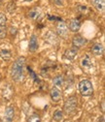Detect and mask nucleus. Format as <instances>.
<instances>
[{"instance_id": "1", "label": "nucleus", "mask_w": 105, "mask_h": 122, "mask_svg": "<svg viewBox=\"0 0 105 122\" xmlns=\"http://www.w3.org/2000/svg\"><path fill=\"white\" fill-rule=\"evenodd\" d=\"M25 66V58L19 57L12 65L11 68V77L15 81H21L23 79V71Z\"/></svg>"}, {"instance_id": "2", "label": "nucleus", "mask_w": 105, "mask_h": 122, "mask_svg": "<svg viewBox=\"0 0 105 122\" xmlns=\"http://www.w3.org/2000/svg\"><path fill=\"white\" fill-rule=\"evenodd\" d=\"M78 107V99L76 96H70L64 103V112L68 114H71L76 112Z\"/></svg>"}, {"instance_id": "3", "label": "nucleus", "mask_w": 105, "mask_h": 122, "mask_svg": "<svg viewBox=\"0 0 105 122\" xmlns=\"http://www.w3.org/2000/svg\"><path fill=\"white\" fill-rule=\"evenodd\" d=\"M79 91L83 96H91L94 93V87L88 80H83L79 83Z\"/></svg>"}, {"instance_id": "4", "label": "nucleus", "mask_w": 105, "mask_h": 122, "mask_svg": "<svg viewBox=\"0 0 105 122\" xmlns=\"http://www.w3.org/2000/svg\"><path fill=\"white\" fill-rule=\"evenodd\" d=\"M68 31H69V29H68V26L66 25V23L63 22L62 20L59 21L57 26H56L57 35L61 38H62V39H66L67 36H68Z\"/></svg>"}, {"instance_id": "5", "label": "nucleus", "mask_w": 105, "mask_h": 122, "mask_svg": "<svg viewBox=\"0 0 105 122\" xmlns=\"http://www.w3.org/2000/svg\"><path fill=\"white\" fill-rule=\"evenodd\" d=\"M87 43V40L85 38H83L81 35H75L73 37V40H72V45L74 48L76 49H80L82 48L83 46H85V44Z\"/></svg>"}, {"instance_id": "6", "label": "nucleus", "mask_w": 105, "mask_h": 122, "mask_svg": "<svg viewBox=\"0 0 105 122\" xmlns=\"http://www.w3.org/2000/svg\"><path fill=\"white\" fill-rule=\"evenodd\" d=\"M50 95H51L52 101L55 102V103L59 102V101H61V90H59L58 88H56V87H53L51 89Z\"/></svg>"}, {"instance_id": "7", "label": "nucleus", "mask_w": 105, "mask_h": 122, "mask_svg": "<svg viewBox=\"0 0 105 122\" xmlns=\"http://www.w3.org/2000/svg\"><path fill=\"white\" fill-rule=\"evenodd\" d=\"M14 116H15V112L12 107H8L5 110V114H4V118L3 121L4 122H13L14 120Z\"/></svg>"}, {"instance_id": "8", "label": "nucleus", "mask_w": 105, "mask_h": 122, "mask_svg": "<svg viewBox=\"0 0 105 122\" xmlns=\"http://www.w3.org/2000/svg\"><path fill=\"white\" fill-rule=\"evenodd\" d=\"M81 27V21L77 19H72L69 21V25H68V29H70V31L72 32H77L79 31V29Z\"/></svg>"}, {"instance_id": "9", "label": "nucleus", "mask_w": 105, "mask_h": 122, "mask_svg": "<svg viewBox=\"0 0 105 122\" xmlns=\"http://www.w3.org/2000/svg\"><path fill=\"white\" fill-rule=\"evenodd\" d=\"M77 52H78V49H76V48L73 47V48L68 49V50L65 51V52H64V57L67 58L68 60H72V59H74L75 57H76Z\"/></svg>"}, {"instance_id": "10", "label": "nucleus", "mask_w": 105, "mask_h": 122, "mask_svg": "<svg viewBox=\"0 0 105 122\" xmlns=\"http://www.w3.org/2000/svg\"><path fill=\"white\" fill-rule=\"evenodd\" d=\"M38 49V41H37V37L36 35H32L29 41V51H35Z\"/></svg>"}, {"instance_id": "11", "label": "nucleus", "mask_w": 105, "mask_h": 122, "mask_svg": "<svg viewBox=\"0 0 105 122\" xmlns=\"http://www.w3.org/2000/svg\"><path fill=\"white\" fill-rule=\"evenodd\" d=\"M45 40H46L48 43L52 44V45H55V44L57 43V37H56V35H55L54 32H52V31H49V32L46 34V36H45Z\"/></svg>"}, {"instance_id": "12", "label": "nucleus", "mask_w": 105, "mask_h": 122, "mask_svg": "<svg viewBox=\"0 0 105 122\" xmlns=\"http://www.w3.org/2000/svg\"><path fill=\"white\" fill-rule=\"evenodd\" d=\"M92 51L94 55H102L104 52V47L101 44H95L92 48Z\"/></svg>"}, {"instance_id": "13", "label": "nucleus", "mask_w": 105, "mask_h": 122, "mask_svg": "<svg viewBox=\"0 0 105 122\" xmlns=\"http://www.w3.org/2000/svg\"><path fill=\"white\" fill-rule=\"evenodd\" d=\"M92 4L99 11H104L105 7V0H91Z\"/></svg>"}, {"instance_id": "14", "label": "nucleus", "mask_w": 105, "mask_h": 122, "mask_svg": "<svg viewBox=\"0 0 105 122\" xmlns=\"http://www.w3.org/2000/svg\"><path fill=\"white\" fill-rule=\"evenodd\" d=\"M29 18L32 20H40L41 19V12L38 9H32L29 12Z\"/></svg>"}, {"instance_id": "15", "label": "nucleus", "mask_w": 105, "mask_h": 122, "mask_svg": "<svg viewBox=\"0 0 105 122\" xmlns=\"http://www.w3.org/2000/svg\"><path fill=\"white\" fill-rule=\"evenodd\" d=\"M0 57H1L4 61H8L11 59L12 53L8 50H2V51H0Z\"/></svg>"}, {"instance_id": "16", "label": "nucleus", "mask_w": 105, "mask_h": 122, "mask_svg": "<svg viewBox=\"0 0 105 122\" xmlns=\"http://www.w3.org/2000/svg\"><path fill=\"white\" fill-rule=\"evenodd\" d=\"M53 117H54V119H55L56 122H59V121H61V120L63 119V112H62L61 111L57 110V111H55V112H54Z\"/></svg>"}, {"instance_id": "17", "label": "nucleus", "mask_w": 105, "mask_h": 122, "mask_svg": "<svg viewBox=\"0 0 105 122\" xmlns=\"http://www.w3.org/2000/svg\"><path fill=\"white\" fill-rule=\"evenodd\" d=\"M82 66L84 68H91L92 67V60L89 58V56H86L83 60H82Z\"/></svg>"}, {"instance_id": "18", "label": "nucleus", "mask_w": 105, "mask_h": 122, "mask_svg": "<svg viewBox=\"0 0 105 122\" xmlns=\"http://www.w3.org/2000/svg\"><path fill=\"white\" fill-rule=\"evenodd\" d=\"M53 82H54L55 85L61 86L63 84V77H62V76H56V77L54 78Z\"/></svg>"}, {"instance_id": "19", "label": "nucleus", "mask_w": 105, "mask_h": 122, "mask_svg": "<svg viewBox=\"0 0 105 122\" xmlns=\"http://www.w3.org/2000/svg\"><path fill=\"white\" fill-rule=\"evenodd\" d=\"M27 122H41L40 115L37 114V113H34V114L30 115L27 118Z\"/></svg>"}, {"instance_id": "20", "label": "nucleus", "mask_w": 105, "mask_h": 122, "mask_svg": "<svg viewBox=\"0 0 105 122\" xmlns=\"http://www.w3.org/2000/svg\"><path fill=\"white\" fill-rule=\"evenodd\" d=\"M6 22H7V19L4 14L0 13V26H6Z\"/></svg>"}, {"instance_id": "21", "label": "nucleus", "mask_w": 105, "mask_h": 122, "mask_svg": "<svg viewBox=\"0 0 105 122\" xmlns=\"http://www.w3.org/2000/svg\"><path fill=\"white\" fill-rule=\"evenodd\" d=\"M7 34L6 26H0V39H4Z\"/></svg>"}, {"instance_id": "22", "label": "nucleus", "mask_w": 105, "mask_h": 122, "mask_svg": "<svg viewBox=\"0 0 105 122\" xmlns=\"http://www.w3.org/2000/svg\"><path fill=\"white\" fill-rule=\"evenodd\" d=\"M9 85H10V84H6V86H5L4 90H3V96L5 97V99H7V95H9V98H11V97H12V94H13V93H11V92L9 93V91H8Z\"/></svg>"}, {"instance_id": "23", "label": "nucleus", "mask_w": 105, "mask_h": 122, "mask_svg": "<svg viewBox=\"0 0 105 122\" xmlns=\"http://www.w3.org/2000/svg\"><path fill=\"white\" fill-rule=\"evenodd\" d=\"M27 70H28V72H29V74H30L31 76H32V78H33V80L34 81H38V80H37V76H36V74L32 71V69H30V68H27Z\"/></svg>"}, {"instance_id": "24", "label": "nucleus", "mask_w": 105, "mask_h": 122, "mask_svg": "<svg viewBox=\"0 0 105 122\" xmlns=\"http://www.w3.org/2000/svg\"><path fill=\"white\" fill-rule=\"evenodd\" d=\"M53 1H54V3H55V5H57V6L63 5V0H53Z\"/></svg>"}, {"instance_id": "25", "label": "nucleus", "mask_w": 105, "mask_h": 122, "mask_svg": "<svg viewBox=\"0 0 105 122\" xmlns=\"http://www.w3.org/2000/svg\"><path fill=\"white\" fill-rule=\"evenodd\" d=\"M49 19L50 20H59V21H61V18H56V17H51V16H49Z\"/></svg>"}, {"instance_id": "26", "label": "nucleus", "mask_w": 105, "mask_h": 122, "mask_svg": "<svg viewBox=\"0 0 105 122\" xmlns=\"http://www.w3.org/2000/svg\"><path fill=\"white\" fill-rule=\"evenodd\" d=\"M104 101H102L101 102V111H102V112H104Z\"/></svg>"}, {"instance_id": "27", "label": "nucleus", "mask_w": 105, "mask_h": 122, "mask_svg": "<svg viewBox=\"0 0 105 122\" xmlns=\"http://www.w3.org/2000/svg\"><path fill=\"white\" fill-rule=\"evenodd\" d=\"M99 122H104V116H101V119L99 118V120H98Z\"/></svg>"}, {"instance_id": "28", "label": "nucleus", "mask_w": 105, "mask_h": 122, "mask_svg": "<svg viewBox=\"0 0 105 122\" xmlns=\"http://www.w3.org/2000/svg\"><path fill=\"white\" fill-rule=\"evenodd\" d=\"M1 2H2V0H0V4H1Z\"/></svg>"}]
</instances>
